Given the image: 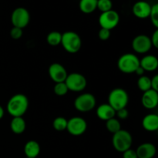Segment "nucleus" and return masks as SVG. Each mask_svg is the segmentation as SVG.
<instances>
[{"label": "nucleus", "instance_id": "6ab92c4d", "mask_svg": "<svg viewBox=\"0 0 158 158\" xmlns=\"http://www.w3.org/2000/svg\"><path fill=\"white\" fill-rule=\"evenodd\" d=\"M40 145L33 140H29L24 146V154L28 158H37L40 153Z\"/></svg>", "mask_w": 158, "mask_h": 158}, {"label": "nucleus", "instance_id": "e433bc0d", "mask_svg": "<svg viewBox=\"0 0 158 158\" xmlns=\"http://www.w3.org/2000/svg\"><path fill=\"white\" fill-rule=\"evenodd\" d=\"M26 158H28V157H26Z\"/></svg>", "mask_w": 158, "mask_h": 158}, {"label": "nucleus", "instance_id": "ddd939ff", "mask_svg": "<svg viewBox=\"0 0 158 158\" xmlns=\"http://www.w3.org/2000/svg\"><path fill=\"white\" fill-rule=\"evenodd\" d=\"M151 6L146 1H138L134 3L132 8L133 14L140 19L149 18Z\"/></svg>", "mask_w": 158, "mask_h": 158}, {"label": "nucleus", "instance_id": "9d476101", "mask_svg": "<svg viewBox=\"0 0 158 158\" xmlns=\"http://www.w3.org/2000/svg\"><path fill=\"white\" fill-rule=\"evenodd\" d=\"M87 129V123L86 120L80 117H73L68 120L66 131L69 134L75 137L81 136Z\"/></svg>", "mask_w": 158, "mask_h": 158}, {"label": "nucleus", "instance_id": "a211bd4d", "mask_svg": "<svg viewBox=\"0 0 158 158\" xmlns=\"http://www.w3.org/2000/svg\"><path fill=\"white\" fill-rule=\"evenodd\" d=\"M140 66L148 72L155 71L158 67V59L154 55H147L140 60Z\"/></svg>", "mask_w": 158, "mask_h": 158}, {"label": "nucleus", "instance_id": "f704fd0d", "mask_svg": "<svg viewBox=\"0 0 158 158\" xmlns=\"http://www.w3.org/2000/svg\"><path fill=\"white\" fill-rule=\"evenodd\" d=\"M134 73H135L137 76H139V77H142V76H143V74H144L145 70L140 66L137 69H136Z\"/></svg>", "mask_w": 158, "mask_h": 158}, {"label": "nucleus", "instance_id": "2f4dec72", "mask_svg": "<svg viewBox=\"0 0 158 158\" xmlns=\"http://www.w3.org/2000/svg\"><path fill=\"white\" fill-rule=\"evenodd\" d=\"M122 154H123V158H138L136 151L131 149V148L127 150L126 151L123 152Z\"/></svg>", "mask_w": 158, "mask_h": 158}, {"label": "nucleus", "instance_id": "393cba45", "mask_svg": "<svg viewBox=\"0 0 158 158\" xmlns=\"http://www.w3.org/2000/svg\"><path fill=\"white\" fill-rule=\"evenodd\" d=\"M137 86L143 92H146V91L151 89V78L148 77V76L144 75L142 76V77H140L138 80H137Z\"/></svg>", "mask_w": 158, "mask_h": 158}, {"label": "nucleus", "instance_id": "0eeeda50", "mask_svg": "<svg viewBox=\"0 0 158 158\" xmlns=\"http://www.w3.org/2000/svg\"><path fill=\"white\" fill-rule=\"evenodd\" d=\"M66 86L69 91L73 92H81L84 90L87 85L86 79L83 74L80 73H72L67 75L65 80Z\"/></svg>", "mask_w": 158, "mask_h": 158}, {"label": "nucleus", "instance_id": "1a4fd4ad", "mask_svg": "<svg viewBox=\"0 0 158 158\" xmlns=\"http://www.w3.org/2000/svg\"><path fill=\"white\" fill-rule=\"evenodd\" d=\"M120 23V15L115 10H110L108 12H101L99 17V24L103 29H111L117 27Z\"/></svg>", "mask_w": 158, "mask_h": 158}, {"label": "nucleus", "instance_id": "7ed1b4c3", "mask_svg": "<svg viewBox=\"0 0 158 158\" xmlns=\"http://www.w3.org/2000/svg\"><path fill=\"white\" fill-rule=\"evenodd\" d=\"M129 103V95L125 89L116 88L111 90L108 96V103L115 111L126 108Z\"/></svg>", "mask_w": 158, "mask_h": 158}, {"label": "nucleus", "instance_id": "dca6fc26", "mask_svg": "<svg viewBox=\"0 0 158 158\" xmlns=\"http://www.w3.org/2000/svg\"><path fill=\"white\" fill-rule=\"evenodd\" d=\"M138 158H153L157 153L156 147L151 143H143L136 150Z\"/></svg>", "mask_w": 158, "mask_h": 158}, {"label": "nucleus", "instance_id": "4be33fe9", "mask_svg": "<svg viewBox=\"0 0 158 158\" xmlns=\"http://www.w3.org/2000/svg\"><path fill=\"white\" fill-rule=\"evenodd\" d=\"M106 128L110 133L114 134L121 130V123L118 119L111 118L106 121Z\"/></svg>", "mask_w": 158, "mask_h": 158}, {"label": "nucleus", "instance_id": "c9c22d12", "mask_svg": "<svg viewBox=\"0 0 158 158\" xmlns=\"http://www.w3.org/2000/svg\"><path fill=\"white\" fill-rule=\"evenodd\" d=\"M4 114H5L4 109H3L2 106L0 105V120H1L3 117H4Z\"/></svg>", "mask_w": 158, "mask_h": 158}, {"label": "nucleus", "instance_id": "b1692460", "mask_svg": "<svg viewBox=\"0 0 158 158\" xmlns=\"http://www.w3.org/2000/svg\"><path fill=\"white\" fill-rule=\"evenodd\" d=\"M67 121L65 117H57L54 119L53 122H52V127L56 131H64L66 130V127H67Z\"/></svg>", "mask_w": 158, "mask_h": 158}, {"label": "nucleus", "instance_id": "473e14b6", "mask_svg": "<svg viewBox=\"0 0 158 158\" xmlns=\"http://www.w3.org/2000/svg\"><path fill=\"white\" fill-rule=\"evenodd\" d=\"M151 38V43H152V46L154 48H158V30L156 29L152 34V36L150 37Z\"/></svg>", "mask_w": 158, "mask_h": 158}, {"label": "nucleus", "instance_id": "7c9ffc66", "mask_svg": "<svg viewBox=\"0 0 158 158\" xmlns=\"http://www.w3.org/2000/svg\"><path fill=\"white\" fill-rule=\"evenodd\" d=\"M116 115L118 117L119 119L120 120H125L129 116V112L127 110V108H123V109L119 110L116 111Z\"/></svg>", "mask_w": 158, "mask_h": 158}, {"label": "nucleus", "instance_id": "423d86ee", "mask_svg": "<svg viewBox=\"0 0 158 158\" xmlns=\"http://www.w3.org/2000/svg\"><path fill=\"white\" fill-rule=\"evenodd\" d=\"M97 104V100L93 94L84 93L79 95L74 100V106L79 112L87 113L93 110Z\"/></svg>", "mask_w": 158, "mask_h": 158}, {"label": "nucleus", "instance_id": "20e7f679", "mask_svg": "<svg viewBox=\"0 0 158 158\" xmlns=\"http://www.w3.org/2000/svg\"><path fill=\"white\" fill-rule=\"evenodd\" d=\"M140 66V59L134 53L123 54L117 61V67L122 73L126 74L134 73Z\"/></svg>", "mask_w": 158, "mask_h": 158}, {"label": "nucleus", "instance_id": "5701e85b", "mask_svg": "<svg viewBox=\"0 0 158 158\" xmlns=\"http://www.w3.org/2000/svg\"><path fill=\"white\" fill-rule=\"evenodd\" d=\"M62 33L58 31H52L50 32L46 36V41L48 44L52 46H56L61 44Z\"/></svg>", "mask_w": 158, "mask_h": 158}, {"label": "nucleus", "instance_id": "cd10ccee", "mask_svg": "<svg viewBox=\"0 0 158 158\" xmlns=\"http://www.w3.org/2000/svg\"><path fill=\"white\" fill-rule=\"evenodd\" d=\"M150 18H151V23L155 26L158 28V4H154L151 6V13H150Z\"/></svg>", "mask_w": 158, "mask_h": 158}, {"label": "nucleus", "instance_id": "f03ea898", "mask_svg": "<svg viewBox=\"0 0 158 158\" xmlns=\"http://www.w3.org/2000/svg\"><path fill=\"white\" fill-rule=\"evenodd\" d=\"M61 45L69 53H77L81 49L82 40L77 32L67 31L62 34Z\"/></svg>", "mask_w": 158, "mask_h": 158}, {"label": "nucleus", "instance_id": "2eb2a0df", "mask_svg": "<svg viewBox=\"0 0 158 158\" xmlns=\"http://www.w3.org/2000/svg\"><path fill=\"white\" fill-rule=\"evenodd\" d=\"M97 116L99 119L102 120H110L111 118H114L116 116V111L109 103H102L97 108Z\"/></svg>", "mask_w": 158, "mask_h": 158}, {"label": "nucleus", "instance_id": "f257e3e1", "mask_svg": "<svg viewBox=\"0 0 158 158\" xmlns=\"http://www.w3.org/2000/svg\"><path fill=\"white\" fill-rule=\"evenodd\" d=\"M29 99L23 94H17L9 100L6 110L12 117H23L29 108Z\"/></svg>", "mask_w": 158, "mask_h": 158}, {"label": "nucleus", "instance_id": "39448f33", "mask_svg": "<svg viewBox=\"0 0 158 158\" xmlns=\"http://www.w3.org/2000/svg\"><path fill=\"white\" fill-rule=\"evenodd\" d=\"M133 143L132 135L127 131L121 129L113 134L112 144L114 149L120 153H123L131 148Z\"/></svg>", "mask_w": 158, "mask_h": 158}, {"label": "nucleus", "instance_id": "bb28decb", "mask_svg": "<svg viewBox=\"0 0 158 158\" xmlns=\"http://www.w3.org/2000/svg\"><path fill=\"white\" fill-rule=\"evenodd\" d=\"M53 91L56 95L59 96V97H63V96L67 94L69 89H68L65 82H61V83H56L53 87Z\"/></svg>", "mask_w": 158, "mask_h": 158}, {"label": "nucleus", "instance_id": "9b49d317", "mask_svg": "<svg viewBox=\"0 0 158 158\" xmlns=\"http://www.w3.org/2000/svg\"><path fill=\"white\" fill-rule=\"evenodd\" d=\"M131 45L134 52L139 54L147 53L152 48L151 38L143 34H140L134 37Z\"/></svg>", "mask_w": 158, "mask_h": 158}, {"label": "nucleus", "instance_id": "f8f14e48", "mask_svg": "<svg viewBox=\"0 0 158 158\" xmlns=\"http://www.w3.org/2000/svg\"><path fill=\"white\" fill-rule=\"evenodd\" d=\"M48 72H49L50 79L55 83L65 82L68 75L66 68L58 63H54L51 64L48 69Z\"/></svg>", "mask_w": 158, "mask_h": 158}, {"label": "nucleus", "instance_id": "c756f323", "mask_svg": "<svg viewBox=\"0 0 158 158\" xmlns=\"http://www.w3.org/2000/svg\"><path fill=\"white\" fill-rule=\"evenodd\" d=\"M110 30L101 28L98 32V36L100 40H103V41H106L110 37Z\"/></svg>", "mask_w": 158, "mask_h": 158}, {"label": "nucleus", "instance_id": "f3484780", "mask_svg": "<svg viewBox=\"0 0 158 158\" xmlns=\"http://www.w3.org/2000/svg\"><path fill=\"white\" fill-rule=\"evenodd\" d=\"M143 128L149 132H154L158 130V115L149 114L145 116L142 120Z\"/></svg>", "mask_w": 158, "mask_h": 158}, {"label": "nucleus", "instance_id": "72a5a7b5", "mask_svg": "<svg viewBox=\"0 0 158 158\" xmlns=\"http://www.w3.org/2000/svg\"><path fill=\"white\" fill-rule=\"evenodd\" d=\"M151 89L158 92V75H155L151 79Z\"/></svg>", "mask_w": 158, "mask_h": 158}, {"label": "nucleus", "instance_id": "412c9836", "mask_svg": "<svg viewBox=\"0 0 158 158\" xmlns=\"http://www.w3.org/2000/svg\"><path fill=\"white\" fill-rule=\"evenodd\" d=\"M97 0H80L79 7L85 14H90L97 9Z\"/></svg>", "mask_w": 158, "mask_h": 158}, {"label": "nucleus", "instance_id": "6e6552de", "mask_svg": "<svg viewBox=\"0 0 158 158\" xmlns=\"http://www.w3.org/2000/svg\"><path fill=\"white\" fill-rule=\"evenodd\" d=\"M30 21L29 12L23 7L15 9L11 15V22L14 27H18L23 29L29 25Z\"/></svg>", "mask_w": 158, "mask_h": 158}, {"label": "nucleus", "instance_id": "c85d7f7f", "mask_svg": "<svg viewBox=\"0 0 158 158\" xmlns=\"http://www.w3.org/2000/svg\"><path fill=\"white\" fill-rule=\"evenodd\" d=\"M23 29L18 27H12L10 30V36L14 40H19L23 36Z\"/></svg>", "mask_w": 158, "mask_h": 158}, {"label": "nucleus", "instance_id": "aec40b11", "mask_svg": "<svg viewBox=\"0 0 158 158\" xmlns=\"http://www.w3.org/2000/svg\"><path fill=\"white\" fill-rule=\"evenodd\" d=\"M26 123L23 117H12L10 122V129L14 134H21L26 131Z\"/></svg>", "mask_w": 158, "mask_h": 158}, {"label": "nucleus", "instance_id": "4468645a", "mask_svg": "<svg viewBox=\"0 0 158 158\" xmlns=\"http://www.w3.org/2000/svg\"><path fill=\"white\" fill-rule=\"evenodd\" d=\"M142 105L146 109L153 110L156 108L158 105V92L151 89L149 90L143 92L141 98Z\"/></svg>", "mask_w": 158, "mask_h": 158}, {"label": "nucleus", "instance_id": "a878e982", "mask_svg": "<svg viewBox=\"0 0 158 158\" xmlns=\"http://www.w3.org/2000/svg\"><path fill=\"white\" fill-rule=\"evenodd\" d=\"M113 2L111 0H97V9L101 12L112 10Z\"/></svg>", "mask_w": 158, "mask_h": 158}]
</instances>
